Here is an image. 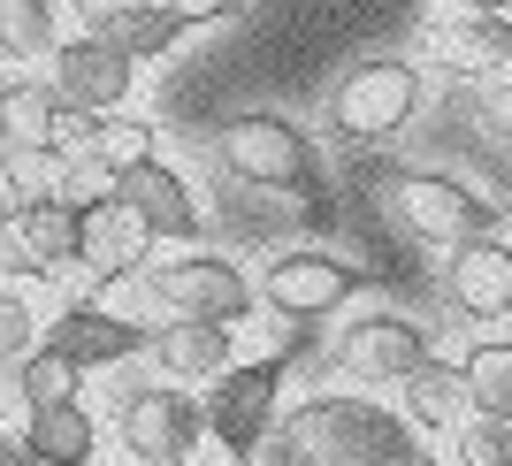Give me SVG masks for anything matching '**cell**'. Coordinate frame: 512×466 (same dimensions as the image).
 Here are the masks:
<instances>
[{
	"label": "cell",
	"instance_id": "cell-1",
	"mask_svg": "<svg viewBox=\"0 0 512 466\" xmlns=\"http://www.w3.org/2000/svg\"><path fill=\"white\" fill-rule=\"evenodd\" d=\"M283 466H436L406 413L360 398V390H314L283 405L268 428Z\"/></svg>",
	"mask_w": 512,
	"mask_h": 466
},
{
	"label": "cell",
	"instance_id": "cell-2",
	"mask_svg": "<svg viewBox=\"0 0 512 466\" xmlns=\"http://www.w3.org/2000/svg\"><path fill=\"white\" fill-rule=\"evenodd\" d=\"M421 62L413 54H360L352 69H337V85H329V107H321V123L337 146H390L398 130L421 115Z\"/></svg>",
	"mask_w": 512,
	"mask_h": 466
},
{
	"label": "cell",
	"instance_id": "cell-3",
	"mask_svg": "<svg viewBox=\"0 0 512 466\" xmlns=\"http://www.w3.org/2000/svg\"><path fill=\"white\" fill-rule=\"evenodd\" d=\"M375 207H383V222L398 237L436 245V253L459 245V237H474V230H497V207L474 184L444 176V169H390L383 184H375Z\"/></svg>",
	"mask_w": 512,
	"mask_h": 466
},
{
	"label": "cell",
	"instance_id": "cell-4",
	"mask_svg": "<svg viewBox=\"0 0 512 466\" xmlns=\"http://www.w3.org/2000/svg\"><path fill=\"white\" fill-rule=\"evenodd\" d=\"M115 283H130V291L146 298V306H161V314H184V321H253V306H260V283L237 268L230 253H176V260H161V268H130V276H115Z\"/></svg>",
	"mask_w": 512,
	"mask_h": 466
},
{
	"label": "cell",
	"instance_id": "cell-5",
	"mask_svg": "<svg viewBox=\"0 0 512 466\" xmlns=\"http://www.w3.org/2000/svg\"><path fill=\"white\" fill-rule=\"evenodd\" d=\"M214 153H222V169L245 191H299V184L321 176L314 130H299L291 115H276V107L222 115V123H214Z\"/></svg>",
	"mask_w": 512,
	"mask_h": 466
},
{
	"label": "cell",
	"instance_id": "cell-6",
	"mask_svg": "<svg viewBox=\"0 0 512 466\" xmlns=\"http://www.w3.org/2000/svg\"><path fill=\"white\" fill-rule=\"evenodd\" d=\"M283 413V360H237L207 382V436L237 466H260V436Z\"/></svg>",
	"mask_w": 512,
	"mask_h": 466
},
{
	"label": "cell",
	"instance_id": "cell-7",
	"mask_svg": "<svg viewBox=\"0 0 512 466\" xmlns=\"http://www.w3.org/2000/svg\"><path fill=\"white\" fill-rule=\"evenodd\" d=\"M115 444L130 466H176L207 444V405L184 390V382H153L138 398H123V421H115Z\"/></svg>",
	"mask_w": 512,
	"mask_h": 466
},
{
	"label": "cell",
	"instance_id": "cell-8",
	"mask_svg": "<svg viewBox=\"0 0 512 466\" xmlns=\"http://www.w3.org/2000/svg\"><path fill=\"white\" fill-rule=\"evenodd\" d=\"M428 360V329L406 314H352L337 329V367L367 390H383V382H406L413 367Z\"/></svg>",
	"mask_w": 512,
	"mask_h": 466
},
{
	"label": "cell",
	"instance_id": "cell-9",
	"mask_svg": "<svg viewBox=\"0 0 512 466\" xmlns=\"http://www.w3.org/2000/svg\"><path fill=\"white\" fill-rule=\"evenodd\" d=\"M46 62H54V77H46L54 100L85 107V115H115V107H130V92H138V62H123V54L107 39H92V31L85 39H62Z\"/></svg>",
	"mask_w": 512,
	"mask_h": 466
},
{
	"label": "cell",
	"instance_id": "cell-10",
	"mask_svg": "<svg viewBox=\"0 0 512 466\" xmlns=\"http://www.w3.org/2000/svg\"><path fill=\"white\" fill-rule=\"evenodd\" d=\"M444 298L467 321H505L512 314V237L474 230L444 245Z\"/></svg>",
	"mask_w": 512,
	"mask_h": 466
},
{
	"label": "cell",
	"instance_id": "cell-11",
	"mask_svg": "<svg viewBox=\"0 0 512 466\" xmlns=\"http://www.w3.org/2000/svg\"><path fill=\"white\" fill-rule=\"evenodd\" d=\"M360 291H367V276L344 268V260H329V253H276L268 276H260V298H268L276 314H291V321L337 314V306H352Z\"/></svg>",
	"mask_w": 512,
	"mask_h": 466
},
{
	"label": "cell",
	"instance_id": "cell-12",
	"mask_svg": "<svg viewBox=\"0 0 512 466\" xmlns=\"http://www.w3.org/2000/svg\"><path fill=\"white\" fill-rule=\"evenodd\" d=\"M115 191H123V207L146 222L153 245H199V230H207V222H199V199H192V176L169 169L161 153L138 161V169H123Z\"/></svg>",
	"mask_w": 512,
	"mask_h": 466
},
{
	"label": "cell",
	"instance_id": "cell-13",
	"mask_svg": "<svg viewBox=\"0 0 512 466\" xmlns=\"http://www.w3.org/2000/svg\"><path fill=\"white\" fill-rule=\"evenodd\" d=\"M146 222L123 207V191L107 184V191H92V199H77V260H85V276H100V283H115V276H130V268H146Z\"/></svg>",
	"mask_w": 512,
	"mask_h": 466
},
{
	"label": "cell",
	"instance_id": "cell-14",
	"mask_svg": "<svg viewBox=\"0 0 512 466\" xmlns=\"http://www.w3.org/2000/svg\"><path fill=\"white\" fill-rule=\"evenodd\" d=\"M39 344L46 352H62L77 375H92V367H115V360H138L146 352V329L138 321H123V314H107V306H62V314L39 329Z\"/></svg>",
	"mask_w": 512,
	"mask_h": 466
},
{
	"label": "cell",
	"instance_id": "cell-15",
	"mask_svg": "<svg viewBox=\"0 0 512 466\" xmlns=\"http://www.w3.org/2000/svg\"><path fill=\"white\" fill-rule=\"evenodd\" d=\"M146 352H153V367L169 382L192 390V382H214L222 367H237V321H184L176 314V321H161L146 337Z\"/></svg>",
	"mask_w": 512,
	"mask_h": 466
},
{
	"label": "cell",
	"instance_id": "cell-16",
	"mask_svg": "<svg viewBox=\"0 0 512 466\" xmlns=\"http://www.w3.org/2000/svg\"><path fill=\"white\" fill-rule=\"evenodd\" d=\"M85 31H92V39H107L115 54H123V62L146 69V62H161V54H169V46L192 31V23L176 16L169 0H123V8H100Z\"/></svg>",
	"mask_w": 512,
	"mask_h": 466
},
{
	"label": "cell",
	"instance_id": "cell-17",
	"mask_svg": "<svg viewBox=\"0 0 512 466\" xmlns=\"http://www.w3.org/2000/svg\"><path fill=\"white\" fill-rule=\"evenodd\" d=\"M16 444L31 451L39 466H92L100 451V421H92L85 398H62V405H31L16 428Z\"/></svg>",
	"mask_w": 512,
	"mask_h": 466
},
{
	"label": "cell",
	"instance_id": "cell-18",
	"mask_svg": "<svg viewBox=\"0 0 512 466\" xmlns=\"http://www.w3.org/2000/svg\"><path fill=\"white\" fill-rule=\"evenodd\" d=\"M428 46H436L459 77H474V85H490V77L512 69V23L505 16H444L428 31Z\"/></svg>",
	"mask_w": 512,
	"mask_h": 466
},
{
	"label": "cell",
	"instance_id": "cell-19",
	"mask_svg": "<svg viewBox=\"0 0 512 466\" xmlns=\"http://www.w3.org/2000/svg\"><path fill=\"white\" fill-rule=\"evenodd\" d=\"M398 398H406V421L428 428V436H451V428L467 421V382H459V360H444V352H428L398 382Z\"/></svg>",
	"mask_w": 512,
	"mask_h": 466
},
{
	"label": "cell",
	"instance_id": "cell-20",
	"mask_svg": "<svg viewBox=\"0 0 512 466\" xmlns=\"http://www.w3.org/2000/svg\"><path fill=\"white\" fill-rule=\"evenodd\" d=\"M23 222V245H31V268L39 276H54V268H77V199H23L16 207Z\"/></svg>",
	"mask_w": 512,
	"mask_h": 466
},
{
	"label": "cell",
	"instance_id": "cell-21",
	"mask_svg": "<svg viewBox=\"0 0 512 466\" xmlns=\"http://www.w3.org/2000/svg\"><path fill=\"white\" fill-rule=\"evenodd\" d=\"M54 115H62L54 85L16 69V77L0 85V146H54Z\"/></svg>",
	"mask_w": 512,
	"mask_h": 466
},
{
	"label": "cell",
	"instance_id": "cell-22",
	"mask_svg": "<svg viewBox=\"0 0 512 466\" xmlns=\"http://www.w3.org/2000/svg\"><path fill=\"white\" fill-rule=\"evenodd\" d=\"M62 46V0H0V62H46Z\"/></svg>",
	"mask_w": 512,
	"mask_h": 466
},
{
	"label": "cell",
	"instance_id": "cell-23",
	"mask_svg": "<svg viewBox=\"0 0 512 466\" xmlns=\"http://www.w3.org/2000/svg\"><path fill=\"white\" fill-rule=\"evenodd\" d=\"M459 382H467V413L512 421V337H482L459 360Z\"/></svg>",
	"mask_w": 512,
	"mask_h": 466
},
{
	"label": "cell",
	"instance_id": "cell-24",
	"mask_svg": "<svg viewBox=\"0 0 512 466\" xmlns=\"http://www.w3.org/2000/svg\"><path fill=\"white\" fill-rule=\"evenodd\" d=\"M153 153H161V123H153V115H123V107H115V115L92 123V161H100L107 176L138 169V161H153Z\"/></svg>",
	"mask_w": 512,
	"mask_h": 466
},
{
	"label": "cell",
	"instance_id": "cell-25",
	"mask_svg": "<svg viewBox=\"0 0 512 466\" xmlns=\"http://www.w3.org/2000/svg\"><path fill=\"white\" fill-rule=\"evenodd\" d=\"M8 375V390L23 398V413L31 405H62V398H77V367L62 360V352H46V344H31L16 367H0Z\"/></svg>",
	"mask_w": 512,
	"mask_h": 466
},
{
	"label": "cell",
	"instance_id": "cell-26",
	"mask_svg": "<svg viewBox=\"0 0 512 466\" xmlns=\"http://www.w3.org/2000/svg\"><path fill=\"white\" fill-rule=\"evenodd\" d=\"M0 184L16 191V207L23 199H54L62 191V153L54 146H0Z\"/></svg>",
	"mask_w": 512,
	"mask_h": 466
},
{
	"label": "cell",
	"instance_id": "cell-27",
	"mask_svg": "<svg viewBox=\"0 0 512 466\" xmlns=\"http://www.w3.org/2000/svg\"><path fill=\"white\" fill-rule=\"evenodd\" d=\"M451 459H459V466H512V421L467 413V421L451 428Z\"/></svg>",
	"mask_w": 512,
	"mask_h": 466
},
{
	"label": "cell",
	"instance_id": "cell-28",
	"mask_svg": "<svg viewBox=\"0 0 512 466\" xmlns=\"http://www.w3.org/2000/svg\"><path fill=\"white\" fill-rule=\"evenodd\" d=\"M39 306H31V298L23 291H8V283H0V367H16L23 352H31V344H39Z\"/></svg>",
	"mask_w": 512,
	"mask_h": 466
},
{
	"label": "cell",
	"instance_id": "cell-29",
	"mask_svg": "<svg viewBox=\"0 0 512 466\" xmlns=\"http://www.w3.org/2000/svg\"><path fill=\"white\" fill-rule=\"evenodd\" d=\"M23 276H39V268H31L23 222H16V207H8V214H0V283H23Z\"/></svg>",
	"mask_w": 512,
	"mask_h": 466
},
{
	"label": "cell",
	"instance_id": "cell-30",
	"mask_svg": "<svg viewBox=\"0 0 512 466\" xmlns=\"http://www.w3.org/2000/svg\"><path fill=\"white\" fill-rule=\"evenodd\" d=\"M482 115H490V130L512 146V77H490V100H482Z\"/></svg>",
	"mask_w": 512,
	"mask_h": 466
},
{
	"label": "cell",
	"instance_id": "cell-31",
	"mask_svg": "<svg viewBox=\"0 0 512 466\" xmlns=\"http://www.w3.org/2000/svg\"><path fill=\"white\" fill-rule=\"evenodd\" d=\"M184 23H222V16H237V0H169Z\"/></svg>",
	"mask_w": 512,
	"mask_h": 466
},
{
	"label": "cell",
	"instance_id": "cell-32",
	"mask_svg": "<svg viewBox=\"0 0 512 466\" xmlns=\"http://www.w3.org/2000/svg\"><path fill=\"white\" fill-rule=\"evenodd\" d=\"M512 0H451V16H505Z\"/></svg>",
	"mask_w": 512,
	"mask_h": 466
},
{
	"label": "cell",
	"instance_id": "cell-33",
	"mask_svg": "<svg viewBox=\"0 0 512 466\" xmlns=\"http://www.w3.org/2000/svg\"><path fill=\"white\" fill-rule=\"evenodd\" d=\"M0 466H31V459H23V444H16V436L0 444Z\"/></svg>",
	"mask_w": 512,
	"mask_h": 466
},
{
	"label": "cell",
	"instance_id": "cell-34",
	"mask_svg": "<svg viewBox=\"0 0 512 466\" xmlns=\"http://www.w3.org/2000/svg\"><path fill=\"white\" fill-rule=\"evenodd\" d=\"M100 8H123V0H100Z\"/></svg>",
	"mask_w": 512,
	"mask_h": 466
},
{
	"label": "cell",
	"instance_id": "cell-35",
	"mask_svg": "<svg viewBox=\"0 0 512 466\" xmlns=\"http://www.w3.org/2000/svg\"><path fill=\"white\" fill-rule=\"evenodd\" d=\"M176 466H199V459H176Z\"/></svg>",
	"mask_w": 512,
	"mask_h": 466
},
{
	"label": "cell",
	"instance_id": "cell-36",
	"mask_svg": "<svg viewBox=\"0 0 512 466\" xmlns=\"http://www.w3.org/2000/svg\"><path fill=\"white\" fill-rule=\"evenodd\" d=\"M23 459H31V451H23ZM31 466H39V459H31Z\"/></svg>",
	"mask_w": 512,
	"mask_h": 466
},
{
	"label": "cell",
	"instance_id": "cell-37",
	"mask_svg": "<svg viewBox=\"0 0 512 466\" xmlns=\"http://www.w3.org/2000/svg\"><path fill=\"white\" fill-rule=\"evenodd\" d=\"M505 23H512V8H505Z\"/></svg>",
	"mask_w": 512,
	"mask_h": 466
}]
</instances>
